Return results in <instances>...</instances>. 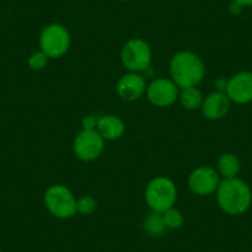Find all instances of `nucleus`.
Instances as JSON below:
<instances>
[{"mask_svg":"<svg viewBox=\"0 0 252 252\" xmlns=\"http://www.w3.org/2000/svg\"><path fill=\"white\" fill-rule=\"evenodd\" d=\"M99 118L95 115H86L82 119V129L83 130H96Z\"/></svg>","mask_w":252,"mask_h":252,"instance_id":"aec40b11","label":"nucleus"},{"mask_svg":"<svg viewBox=\"0 0 252 252\" xmlns=\"http://www.w3.org/2000/svg\"><path fill=\"white\" fill-rule=\"evenodd\" d=\"M45 207L51 215L61 220L71 219L77 214V198L63 184H52L43 195Z\"/></svg>","mask_w":252,"mask_h":252,"instance_id":"20e7f679","label":"nucleus"},{"mask_svg":"<svg viewBox=\"0 0 252 252\" xmlns=\"http://www.w3.org/2000/svg\"><path fill=\"white\" fill-rule=\"evenodd\" d=\"M220 176L215 168L210 166H200L193 169L188 176L189 189L200 197L212 195L217 192L220 183Z\"/></svg>","mask_w":252,"mask_h":252,"instance_id":"6e6552de","label":"nucleus"},{"mask_svg":"<svg viewBox=\"0 0 252 252\" xmlns=\"http://www.w3.org/2000/svg\"><path fill=\"white\" fill-rule=\"evenodd\" d=\"M171 79L179 89L198 87L205 76V64L202 58L192 51H181L169 62Z\"/></svg>","mask_w":252,"mask_h":252,"instance_id":"f257e3e1","label":"nucleus"},{"mask_svg":"<svg viewBox=\"0 0 252 252\" xmlns=\"http://www.w3.org/2000/svg\"><path fill=\"white\" fill-rule=\"evenodd\" d=\"M179 91L177 84L171 78H156L151 83L147 84L146 95L150 103L158 108L171 106L178 100Z\"/></svg>","mask_w":252,"mask_h":252,"instance_id":"1a4fd4ad","label":"nucleus"},{"mask_svg":"<svg viewBox=\"0 0 252 252\" xmlns=\"http://www.w3.org/2000/svg\"><path fill=\"white\" fill-rule=\"evenodd\" d=\"M235 3H237L239 5H241L242 8H246V6H252V0H232Z\"/></svg>","mask_w":252,"mask_h":252,"instance_id":"4be33fe9","label":"nucleus"},{"mask_svg":"<svg viewBox=\"0 0 252 252\" xmlns=\"http://www.w3.org/2000/svg\"><path fill=\"white\" fill-rule=\"evenodd\" d=\"M230 13L231 14H235V15H237V14H240L242 11V6L239 5L237 3H235V1H232L231 4H230Z\"/></svg>","mask_w":252,"mask_h":252,"instance_id":"412c9836","label":"nucleus"},{"mask_svg":"<svg viewBox=\"0 0 252 252\" xmlns=\"http://www.w3.org/2000/svg\"><path fill=\"white\" fill-rule=\"evenodd\" d=\"M98 203L91 195H83L77 199V213L82 215H91L96 210Z\"/></svg>","mask_w":252,"mask_h":252,"instance_id":"a211bd4d","label":"nucleus"},{"mask_svg":"<svg viewBox=\"0 0 252 252\" xmlns=\"http://www.w3.org/2000/svg\"><path fill=\"white\" fill-rule=\"evenodd\" d=\"M146 79L142 73L127 72L116 83V93L123 100L135 101L146 93Z\"/></svg>","mask_w":252,"mask_h":252,"instance_id":"9d476101","label":"nucleus"},{"mask_svg":"<svg viewBox=\"0 0 252 252\" xmlns=\"http://www.w3.org/2000/svg\"><path fill=\"white\" fill-rule=\"evenodd\" d=\"M48 61H50V58L40 50L38 52L32 53V55L29 57L28 63L29 67H30L31 69H33V71H42V69H45L46 67H47Z\"/></svg>","mask_w":252,"mask_h":252,"instance_id":"6ab92c4d","label":"nucleus"},{"mask_svg":"<svg viewBox=\"0 0 252 252\" xmlns=\"http://www.w3.org/2000/svg\"><path fill=\"white\" fill-rule=\"evenodd\" d=\"M121 63L127 72L142 73L152 62V50L149 42L139 37L129 40L121 48Z\"/></svg>","mask_w":252,"mask_h":252,"instance_id":"423d86ee","label":"nucleus"},{"mask_svg":"<svg viewBox=\"0 0 252 252\" xmlns=\"http://www.w3.org/2000/svg\"><path fill=\"white\" fill-rule=\"evenodd\" d=\"M116 1H121V3H124V1H129V0H116Z\"/></svg>","mask_w":252,"mask_h":252,"instance_id":"5701e85b","label":"nucleus"},{"mask_svg":"<svg viewBox=\"0 0 252 252\" xmlns=\"http://www.w3.org/2000/svg\"><path fill=\"white\" fill-rule=\"evenodd\" d=\"M225 94L232 103L247 104L252 101V72H240L226 83Z\"/></svg>","mask_w":252,"mask_h":252,"instance_id":"9b49d317","label":"nucleus"},{"mask_svg":"<svg viewBox=\"0 0 252 252\" xmlns=\"http://www.w3.org/2000/svg\"><path fill=\"white\" fill-rule=\"evenodd\" d=\"M0 252H1V250H0Z\"/></svg>","mask_w":252,"mask_h":252,"instance_id":"b1692460","label":"nucleus"},{"mask_svg":"<svg viewBox=\"0 0 252 252\" xmlns=\"http://www.w3.org/2000/svg\"><path fill=\"white\" fill-rule=\"evenodd\" d=\"M215 195L220 209L229 215L244 214L252 202L251 188L237 177L221 179Z\"/></svg>","mask_w":252,"mask_h":252,"instance_id":"f03ea898","label":"nucleus"},{"mask_svg":"<svg viewBox=\"0 0 252 252\" xmlns=\"http://www.w3.org/2000/svg\"><path fill=\"white\" fill-rule=\"evenodd\" d=\"M178 99L184 109H187V110H197V109L202 108L204 96H203L202 92L197 87H190V88L181 89Z\"/></svg>","mask_w":252,"mask_h":252,"instance_id":"2eb2a0df","label":"nucleus"},{"mask_svg":"<svg viewBox=\"0 0 252 252\" xmlns=\"http://www.w3.org/2000/svg\"><path fill=\"white\" fill-rule=\"evenodd\" d=\"M177 187L172 179L157 176L149 182L145 189V200L151 212L164 213L177 202Z\"/></svg>","mask_w":252,"mask_h":252,"instance_id":"7ed1b4c3","label":"nucleus"},{"mask_svg":"<svg viewBox=\"0 0 252 252\" xmlns=\"http://www.w3.org/2000/svg\"><path fill=\"white\" fill-rule=\"evenodd\" d=\"M71 47V33L62 24L52 23L40 33V48L50 60L61 58Z\"/></svg>","mask_w":252,"mask_h":252,"instance_id":"39448f33","label":"nucleus"},{"mask_svg":"<svg viewBox=\"0 0 252 252\" xmlns=\"http://www.w3.org/2000/svg\"><path fill=\"white\" fill-rule=\"evenodd\" d=\"M163 221L166 224L167 230H178L184 224V217L181 210L172 207L164 213H162Z\"/></svg>","mask_w":252,"mask_h":252,"instance_id":"f3484780","label":"nucleus"},{"mask_svg":"<svg viewBox=\"0 0 252 252\" xmlns=\"http://www.w3.org/2000/svg\"><path fill=\"white\" fill-rule=\"evenodd\" d=\"M144 229L150 236L159 237L166 232L167 227L163 221V217L159 213L151 212L144 219Z\"/></svg>","mask_w":252,"mask_h":252,"instance_id":"dca6fc26","label":"nucleus"},{"mask_svg":"<svg viewBox=\"0 0 252 252\" xmlns=\"http://www.w3.org/2000/svg\"><path fill=\"white\" fill-rule=\"evenodd\" d=\"M96 131L100 134L105 141H114V140L120 139L125 132V123L123 119L113 114H106V115L99 116Z\"/></svg>","mask_w":252,"mask_h":252,"instance_id":"ddd939ff","label":"nucleus"},{"mask_svg":"<svg viewBox=\"0 0 252 252\" xmlns=\"http://www.w3.org/2000/svg\"><path fill=\"white\" fill-rule=\"evenodd\" d=\"M217 171L222 179L235 178L240 172V159L234 154H222L218 159Z\"/></svg>","mask_w":252,"mask_h":252,"instance_id":"4468645a","label":"nucleus"},{"mask_svg":"<svg viewBox=\"0 0 252 252\" xmlns=\"http://www.w3.org/2000/svg\"><path fill=\"white\" fill-rule=\"evenodd\" d=\"M105 149V140L96 130H83L73 141V151L79 159L86 162L95 161Z\"/></svg>","mask_w":252,"mask_h":252,"instance_id":"0eeeda50","label":"nucleus"},{"mask_svg":"<svg viewBox=\"0 0 252 252\" xmlns=\"http://www.w3.org/2000/svg\"><path fill=\"white\" fill-rule=\"evenodd\" d=\"M231 100L225 92L218 91L208 94L202 104V113L209 120H220L225 118L230 110Z\"/></svg>","mask_w":252,"mask_h":252,"instance_id":"f8f14e48","label":"nucleus"}]
</instances>
